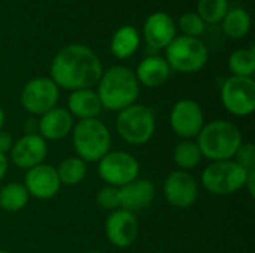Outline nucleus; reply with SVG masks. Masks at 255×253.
I'll use <instances>...</instances> for the list:
<instances>
[{"label": "nucleus", "instance_id": "nucleus-5", "mask_svg": "<svg viewBox=\"0 0 255 253\" xmlns=\"http://www.w3.org/2000/svg\"><path fill=\"white\" fill-rule=\"evenodd\" d=\"M157 122L152 109L145 104L134 103L121 112L115 119V130L118 136L128 145H146L155 134Z\"/></svg>", "mask_w": 255, "mask_h": 253}, {"label": "nucleus", "instance_id": "nucleus-28", "mask_svg": "<svg viewBox=\"0 0 255 253\" xmlns=\"http://www.w3.org/2000/svg\"><path fill=\"white\" fill-rule=\"evenodd\" d=\"M178 27L184 33V36L190 37H199L203 34L206 24L205 21L196 13V12H185L178 19Z\"/></svg>", "mask_w": 255, "mask_h": 253}, {"label": "nucleus", "instance_id": "nucleus-36", "mask_svg": "<svg viewBox=\"0 0 255 253\" xmlns=\"http://www.w3.org/2000/svg\"><path fill=\"white\" fill-rule=\"evenodd\" d=\"M85 253H103V252H99V251H90V252H85Z\"/></svg>", "mask_w": 255, "mask_h": 253}, {"label": "nucleus", "instance_id": "nucleus-32", "mask_svg": "<svg viewBox=\"0 0 255 253\" xmlns=\"http://www.w3.org/2000/svg\"><path fill=\"white\" fill-rule=\"evenodd\" d=\"M24 134H39V122L36 118H30L24 122Z\"/></svg>", "mask_w": 255, "mask_h": 253}, {"label": "nucleus", "instance_id": "nucleus-31", "mask_svg": "<svg viewBox=\"0 0 255 253\" xmlns=\"http://www.w3.org/2000/svg\"><path fill=\"white\" fill-rule=\"evenodd\" d=\"M13 143H15L13 136H12L9 131L1 130V131H0V154L7 155V154L10 152V149H12Z\"/></svg>", "mask_w": 255, "mask_h": 253}, {"label": "nucleus", "instance_id": "nucleus-26", "mask_svg": "<svg viewBox=\"0 0 255 253\" xmlns=\"http://www.w3.org/2000/svg\"><path fill=\"white\" fill-rule=\"evenodd\" d=\"M229 70L232 76L253 78L255 72V51L254 48H241L230 54Z\"/></svg>", "mask_w": 255, "mask_h": 253}, {"label": "nucleus", "instance_id": "nucleus-7", "mask_svg": "<svg viewBox=\"0 0 255 253\" xmlns=\"http://www.w3.org/2000/svg\"><path fill=\"white\" fill-rule=\"evenodd\" d=\"M164 60L175 72L196 73L208 63V48L199 37L176 36L167 45Z\"/></svg>", "mask_w": 255, "mask_h": 253}, {"label": "nucleus", "instance_id": "nucleus-29", "mask_svg": "<svg viewBox=\"0 0 255 253\" xmlns=\"http://www.w3.org/2000/svg\"><path fill=\"white\" fill-rule=\"evenodd\" d=\"M96 203L99 207L114 212L117 209H120L121 206V200H120V188L115 186H109L105 185L102 189L97 191L96 194Z\"/></svg>", "mask_w": 255, "mask_h": 253}, {"label": "nucleus", "instance_id": "nucleus-12", "mask_svg": "<svg viewBox=\"0 0 255 253\" xmlns=\"http://www.w3.org/2000/svg\"><path fill=\"white\" fill-rule=\"evenodd\" d=\"M163 194L166 201L176 209H188L196 204L200 194L197 179L191 171L175 170L167 174L163 182Z\"/></svg>", "mask_w": 255, "mask_h": 253}, {"label": "nucleus", "instance_id": "nucleus-25", "mask_svg": "<svg viewBox=\"0 0 255 253\" xmlns=\"http://www.w3.org/2000/svg\"><path fill=\"white\" fill-rule=\"evenodd\" d=\"M221 24L226 36L232 39H242L251 30V16L245 9L235 7V9H229Z\"/></svg>", "mask_w": 255, "mask_h": 253}, {"label": "nucleus", "instance_id": "nucleus-16", "mask_svg": "<svg viewBox=\"0 0 255 253\" xmlns=\"http://www.w3.org/2000/svg\"><path fill=\"white\" fill-rule=\"evenodd\" d=\"M155 195H157L155 185L148 179L137 177L136 180L120 188V200H121L120 209H124L136 215L137 212L148 209L154 203Z\"/></svg>", "mask_w": 255, "mask_h": 253}, {"label": "nucleus", "instance_id": "nucleus-10", "mask_svg": "<svg viewBox=\"0 0 255 253\" xmlns=\"http://www.w3.org/2000/svg\"><path fill=\"white\" fill-rule=\"evenodd\" d=\"M21 106L31 116H42L60 100V88L51 78H33L21 89Z\"/></svg>", "mask_w": 255, "mask_h": 253}, {"label": "nucleus", "instance_id": "nucleus-24", "mask_svg": "<svg viewBox=\"0 0 255 253\" xmlns=\"http://www.w3.org/2000/svg\"><path fill=\"white\" fill-rule=\"evenodd\" d=\"M172 158H173V163L178 167V170L191 171L202 163L203 155H202L196 140H181L173 148Z\"/></svg>", "mask_w": 255, "mask_h": 253}, {"label": "nucleus", "instance_id": "nucleus-23", "mask_svg": "<svg viewBox=\"0 0 255 253\" xmlns=\"http://www.w3.org/2000/svg\"><path fill=\"white\" fill-rule=\"evenodd\" d=\"M30 201V195L22 183L10 182L0 189V209L9 213L22 210Z\"/></svg>", "mask_w": 255, "mask_h": 253}, {"label": "nucleus", "instance_id": "nucleus-9", "mask_svg": "<svg viewBox=\"0 0 255 253\" xmlns=\"http://www.w3.org/2000/svg\"><path fill=\"white\" fill-rule=\"evenodd\" d=\"M221 101L233 116L245 118L255 110V81L253 78L230 76L221 85Z\"/></svg>", "mask_w": 255, "mask_h": 253}, {"label": "nucleus", "instance_id": "nucleus-18", "mask_svg": "<svg viewBox=\"0 0 255 253\" xmlns=\"http://www.w3.org/2000/svg\"><path fill=\"white\" fill-rule=\"evenodd\" d=\"M39 122V136H42L46 142H58L72 134L75 127V118L66 107L55 106L48 110L37 119Z\"/></svg>", "mask_w": 255, "mask_h": 253}, {"label": "nucleus", "instance_id": "nucleus-6", "mask_svg": "<svg viewBox=\"0 0 255 253\" xmlns=\"http://www.w3.org/2000/svg\"><path fill=\"white\" fill-rule=\"evenodd\" d=\"M248 173L235 160L214 161L202 171L200 183L212 195L229 197L245 188Z\"/></svg>", "mask_w": 255, "mask_h": 253}, {"label": "nucleus", "instance_id": "nucleus-2", "mask_svg": "<svg viewBox=\"0 0 255 253\" xmlns=\"http://www.w3.org/2000/svg\"><path fill=\"white\" fill-rule=\"evenodd\" d=\"M102 107L111 112H121L123 109L137 103L140 85L133 70L124 66H112L103 70L96 89Z\"/></svg>", "mask_w": 255, "mask_h": 253}, {"label": "nucleus", "instance_id": "nucleus-11", "mask_svg": "<svg viewBox=\"0 0 255 253\" xmlns=\"http://www.w3.org/2000/svg\"><path fill=\"white\" fill-rule=\"evenodd\" d=\"M172 131L182 140H194L206 124L202 106L191 98L178 100L169 115Z\"/></svg>", "mask_w": 255, "mask_h": 253}, {"label": "nucleus", "instance_id": "nucleus-13", "mask_svg": "<svg viewBox=\"0 0 255 253\" xmlns=\"http://www.w3.org/2000/svg\"><path fill=\"white\" fill-rule=\"evenodd\" d=\"M139 219L134 213L124 209H117L111 212L105 222V234L108 242L118 248L127 249L137 240L139 236Z\"/></svg>", "mask_w": 255, "mask_h": 253}, {"label": "nucleus", "instance_id": "nucleus-30", "mask_svg": "<svg viewBox=\"0 0 255 253\" xmlns=\"http://www.w3.org/2000/svg\"><path fill=\"white\" fill-rule=\"evenodd\" d=\"M233 160L247 171H254L255 170V149L251 142L242 143L238 152L235 154Z\"/></svg>", "mask_w": 255, "mask_h": 253}, {"label": "nucleus", "instance_id": "nucleus-35", "mask_svg": "<svg viewBox=\"0 0 255 253\" xmlns=\"http://www.w3.org/2000/svg\"><path fill=\"white\" fill-rule=\"evenodd\" d=\"M4 122H6V115H4V110H3L1 106H0V131H1L3 127H4Z\"/></svg>", "mask_w": 255, "mask_h": 253}, {"label": "nucleus", "instance_id": "nucleus-4", "mask_svg": "<svg viewBox=\"0 0 255 253\" xmlns=\"http://www.w3.org/2000/svg\"><path fill=\"white\" fill-rule=\"evenodd\" d=\"M72 145L76 157L88 163H99L112 146V134L99 118L75 122L72 130Z\"/></svg>", "mask_w": 255, "mask_h": 253}, {"label": "nucleus", "instance_id": "nucleus-1", "mask_svg": "<svg viewBox=\"0 0 255 253\" xmlns=\"http://www.w3.org/2000/svg\"><path fill=\"white\" fill-rule=\"evenodd\" d=\"M49 75L60 89L72 92L97 85L103 75V64L91 48L81 43H70L54 55Z\"/></svg>", "mask_w": 255, "mask_h": 253}, {"label": "nucleus", "instance_id": "nucleus-27", "mask_svg": "<svg viewBox=\"0 0 255 253\" xmlns=\"http://www.w3.org/2000/svg\"><path fill=\"white\" fill-rule=\"evenodd\" d=\"M229 12V0H199L197 15L205 21V24L221 22Z\"/></svg>", "mask_w": 255, "mask_h": 253}, {"label": "nucleus", "instance_id": "nucleus-21", "mask_svg": "<svg viewBox=\"0 0 255 253\" xmlns=\"http://www.w3.org/2000/svg\"><path fill=\"white\" fill-rule=\"evenodd\" d=\"M140 45V34L133 25L120 27L111 39V52L118 60H127L136 54Z\"/></svg>", "mask_w": 255, "mask_h": 253}, {"label": "nucleus", "instance_id": "nucleus-3", "mask_svg": "<svg viewBox=\"0 0 255 253\" xmlns=\"http://www.w3.org/2000/svg\"><path fill=\"white\" fill-rule=\"evenodd\" d=\"M196 143L203 158L214 161L233 160L235 154L244 143L242 133L236 124L227 119H212L205 124Z\"/></svg>", "mask_w": 255, "mask_h": 253}, {"label": "nucleus", "instance_id": "nucleus-17", "mask_svg": "<svg viewBox=\"0 0 255 253\" xmlns=\"http://www.w3.org/2000/svg\"><path fill=\"white\" fill-rule=\"evenodd\" d=\"M142 33L152 49H166L176 37V24L169 13L154 12L146 18Z\"/></svg>", "mask_w": 255, "mask_h": 253}, {"label": "nucleus", "instance_id": "nucleus-22", "mask_svg": "<svg viewBox=\"0 0 255 253\" xmlns=\"http://www.w3.org/2000/svg\"><path fill=\"white\" fill-rule=\"evenodd\" d=\"M55 170H57L61 185L76 186L85 180L87 173H88V164L79 157L72 155V157L61 160L60 164L55 167Z\"/></svg>", "mask_w": 255, "mask_h": 253}, {"label": "nucleus", "instance_id": "nucleus-34", "mask_svg": "<svg viewBox=\"0 0 255 253\" xmlns=\"http://www.w3.org/2000/svg\"><path fill=\"white\" fill-rule=\"evenodd\" d=\"M7 170H9V158H7V155L0 154V182L7 174Z\"/></svg>", "mask_w": 255, "mask_h": 253}, {"label": "nucleus", "instance_id": "nucleus-33", "mask_svg": "<svg viewBox=\"0 0 255 253\" xmlns=\"http://www.w3.org/2000/svg\"><path fill=\"white\" fill-rule=\"evenodd\" d=\"M251 198H254L255 195V170L254 171H250L248 173V177H247V182H245V188H244Z\"/></svg>", "mask_w": 255, "mask_h": 253}, {"label": "nucleus", "instance_id": "nucleus-19", "mask_svg": "<svg viewBox=\"0 0 255 253\" xmlns=\"http://www.w3.org/2000/svg\"><path fill=\"white\" fill-rule=\"evenodd\" d=\"M66 109L78 121L99 118V115L103 110L100 98L93 88H82V89L72 91L67 98Z\"/></svg>", "mask_w": 255, "mask_h": 253}, {"label": "nucleus", "instance_id": "nucleus-20", "mask_svg": "<svg viewBox=\"0 0 255 253\" xmlns=\"http://www.w3.org/2000/svg\"><path fill=\"white\" fill-rule=\"evenodd\" d=\"M170 73H172L170 66L163 57H158V55H151V57L143 58L134 72L139 85H143L146 88L161 86L163 84L167 82V79L170 78Z\"/></svg>", "mask_w": 255, "mask_h": 253}, {"label": "nucleus", "instance_id": "nucleus-15", "mask_svg": "<svg viewBox=\"0 0 255 253\" xmlns=\"http://www.w3.org/2000/svg\"><path fill=\"white\" fill-rule=\"evenodd\" d=\"M22 185L25 186L28 195L37 200H51L61 189V182L55 167L46 163L27 170Z\"/></svg>", "mask_w": 255, "mask_h": 253}, {"label": "nucleus", "instance_id": "nucleus-37", "mask_svg": "<svg viewBox=\"0 0 255 253\" xmlns=\"http://www.w3.org/2000/svg\"><path fill=\"white\" fill-rule=\"evenodd\" d=\"M0 253H10V252H7V251H0Z\"/></svg>", "mask_w": 255, "mask_h": 253}, {"label": "nucleus", "instance_id": "nucleus-14", "mask_svg": "<svg viewBox=\"0 0 255 253\" xmlns=\"http://www.w3.org/2000/svg\"><path fill=\"white\" fill-rule=\"evenodd\" d=\"M48 155V143L39 134H24L12 146L9 152V163L21 170H30L45 163Z\"/></svg>", "mask_w": 255, "mask_h": 253}, {"label": "nucleus", "instance_id": "nucleus-8", "mask_svg": "<svg viewBox=\"0 0 255 253\" xmlns=\"http://www.w3.org/2000/svg\"><path fill=\"white\" fill-rule=\"evenodd\" d=\"M97 173L100 179L115 188L136 180L140 174V164L137 158L126 151H109L99 163Z\"/></svg>", "mask_w": 255, "mask_h": 253}]
</instances>
